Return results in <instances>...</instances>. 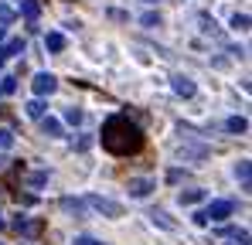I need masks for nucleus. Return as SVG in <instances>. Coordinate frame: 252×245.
Wrapping results in <instances>:
<instances>
[{
	"label": "nucleus",
	"mask_w": 252,
	"mask_h": 245,
	"mask_svg": "<svg viewBox=\"0 0 252 245\" xmlns=\"http://www.w3.org/2000/svg\"><path fill=\"white\" fill-rule=\"evenodd\" d=\"M21 14L34 24V21L41 17V0H21Z\"/></svg>",
	"instance_id": "obj_10"
},
{
	"label": "nucleus",
	"mask_w": 252,
	"mask_h": 245,
	"mask_svg": "<svg viewBox=\"0 0 252 245\" xmlns=\"http://www.w3.org/2000/svg\"><path fill=\"white\" fill-rule=\"evenodd\" d=\"M205 201V191L191 187V191H181V204H201Z\"/></svg>",
	"instance_id": "obj_15"
},
{
	"label": "nucleus",
	"mask_w": 252,
	"mask_h": 245,
	"mask_svg": "<svg viewBox=\"0 0 252 245\" xmlns=\"http://www.w3.org/2000/svg\"><path fill=\"white\" fill-rule=\"evenodd\" d=\"M48 184V170H38V174H31V187H44Z\"/></svg>",
	"instance_id": "obj_23"
},
{
	"label": "nucleus",
	"mask_w": 252,
	"mask_h": 245,
	"mask_svg": "<svg viewBox=\"0 0 252 245\" xmlns=\"http://www.w3.org/2000/svg\"><path fill=\"white\" fill-rule=\"evenodd\" d=\"M126 191H129L133 198H147V194L154 191V181H147V177H129V181H126Z\"/></svg>",
	"instance_id": "obj_6"
},
{
	"label": "nucleus",
	"mask_w": 252,
	"mask_h": 245,
	"mask_svg": "<svg viewBox=\"0 0 252 245\" xmlns=\"http://www.w3.org/2000/svg\"><path fill=\"white\" fill-rule=\"evenodd\" d=\"M102 147L116 157H129L143 147V129L129 122V116H109L102 122Z\"/></svg>",
	"instance_id": "obj_1"
},
{
	"label": "nucleus",
	"mask_w": 252,
	"mask_h": 245,
	"mask_svg": "<svg viewBox=\"0 0 252 245\" xmlns=\"http://www.w3.org/2000/svg\"><path fill=\"white\" fill-rule=\"evenodd\" d=\"M89 147H92V136H79L75 140V150H89Z\"/></svg>",
	"instance_id": "obj_25"
},
{
	"label": "nucleus",
	"mask_w": 252,
	"mask_h": 245,
	"mask_svg": "<svg viewBox=\"0 0 252 245\" xmlns=\"http://www.w3.org/2000/svg\"><path fill=\"white\" fill-rule=\"evenodd\" d=\"M65 120L72 122V126H79L82 122V109H65Z\"/></svg>",
	"instance_id": "obj_24"
},
{
	"label": "nucleus",
	"mask_w": 252,
	"mask_h": 245,
	"mask_svg": "<svg viewBox=\"0 0 252 245\" xmlns=\"http://www.w3.org/2000/svg\"><path fill=\"white\" fill-rule=\"evenodd\" d=\"M62 211L72 218H85V201L82 198H62Z\"/></svg>",
	"instance_id": "obj_7"
},
{
	"label": "nucleus",
	"mask_w": 252,
	"mask_h": 245,
	"mask_svg": "<svg viewBox=\"0 0 252 245\" xmlns=\"http://www.w3.org/2000/svg\"><path fill=\"white\" fill-rule=\"evenodd\" d=\"M14 147V129H0V150H10Z\"/></svg>",
	"instance_id": "obj_22"
},
{
	"label": "nucleus",
	"mask_w": 252,
	"mask_h": 245,
	"mask_svg": "<svg viewBox=\"0 0 252 245\" xmlns=\"http://www.w3.org/2000/svg\"><path fill=\"white\" fill-rule=\"evenodd\" d=\"M10 228L21 235V239H38L44 228V221H38V218H28V214H17L14 221H10Z\"/></svg>",
	"instance_id": "obj_3"
},
{
	"label": "nucleus",
	"mask_w": 252,
	"mask_h": 245,
	"mask_svg": "<svg viewBox=\"0 0 252 245\" xmlns=\"http://www.w3.org/2000/svg\"><path fill=\"white\" fill-rule=\"evenodd\" d=\"M72 245H106V242H99V239H89V235H82V239H75Z\"/></svg>",
	"instance_id": "obj_26"
},
{
	"label": "nucleus",
	"mask_w": 252,
	"mask_h": 245,
	"mask_svg": "<svg viewBox=\"0 0 252 245\" xmlns=\"http://www.w3.org/2000/svg\"><path fill=\"white\" fill-rule=\"evenodd\" d=\"M41 133L44 136H62V122L51 120V116H41Z\"/></svg>",
	"instance_id": "obj_13"
},
{
	"label": "nucleus",
	"mask_w": 252,
	"mask_h": 245,
	"mask_svg": "<svg viewBox=\"0 0 252 245\" xmlns=\"http://www.w3.org/2000/svg\"><path fill=\"white\" fill-rule=\"evenodd\" d=\"M85 208H92V211H99L106 218H123V204L113 201V198H102V194H89L85 198Z\"/></svg>",
	"instance_id": "obj_2"
},
{
	"label": "nucleus",
	"mask_w": 252,
	"mask_h": 245,
	"mask_svg": "<svg viewBox=\"0 0 252 245\" xmlns=\"http://www.w3.org/2000/svg\"><path fill=\"white\" fill-rule=\"evenodd\" d=\"M174 92H177V95H184V99H191V95H194V82L188 79V75H174Z\"/></svg>",
	"instance_id": "obj_9"
},
{
	"label": "nucleus",
	"mask_w": 252,
	"mask_h": 245,
	"mask_svg": "<svg viewBox=\"0 0 252 245\" xmlns=\"http://www.w3.org/2000/svg\"><path fill=\"white\" fill-rule=\"evenodd\" d=\"M225 129H228V133H246V129H249V120H246V116H232V120L225 122Z\"/></svg>",
	"instance_id": "obj_14"
},
{
	"label": "nucleus",
	"mask_w": 252,
	"mask_h": 245,
	"mask_svg": "<svg viewBox=\"0 0 252 245\" xmlns=\"http://www.w3.org/2000/svg\"><path fill=\"white\" fill-rule=\"evenodd\" d=\"M232 28L235 31H249V14H235L232 17Z\"/></svg>",
	"instance_id": "obj_21"
},
{
	"label": "nucleus",
	"mask_w": 252,
	"mask_h": 245,
	"mask_svg": "<svg viewBox=\"0 0 252 245\" xmlns=\"http://www.w3.org/2000/svg\"><path fill=\"white\" fill-rule=\"evenodd\" d=\"M150 218H154V225H160V228H167V232H174L177 225L167 218V211H150Z\"/></svg>",
	"instance_id": "obj_17"
},
{
	"label": "nucleus",
	"mask_w": 252,
	"mask_h": 245,
	"mask_svg": "<svg viewBox=\"0 0 252 245\" xmlns=\"http://www.w3.org/2000/svg\"><path fill=\"white\" fill-rule=\"evenodd\" d=\"M3 228H7V221H3V214H0V232H3Z\"/></svg>",
	"instance_id": "obj_27"
},
{
	"label": "nucleus",
	"mask_w": 252,
	"mask_h": 245,
	"mask_svg": "<svg viewBox=\"0 0 252 245\" xmlns=\"http://www.w3.org/2000/svg\"><path fill=\"white\" fill-rule=\"evenodd\" d=\"M232 211H235V201H211L208 208L201 211V218H205V225H208V221H225Z\"/></svg>",
	"instance_id": "obj_4"
},
{
	"label": "nucleus",
	"mask_w": 252,
	"mask_h": 245,
	"mask_svg": "<svg viewBox=\"0 0 252 245\" xmlns=\"http://www.w3.org/2000/svg\"><path fill=\"white\" fill-rule=\"evenodd\" d=\"M10 92H17V79L14 75H3L0 79V95H10Z\"/></svg>",
	"instance_id": "obj_18"
},
{
	"label": "nucleus",
	"mask_w": 252,
	"mask_h": 245,
	"mask_svg": "<svg viewBox=\"0 0 252 245\" xmlns=\"http://www.w3.org/2000/svg\"><path fill=\"white\" fill-rule=\"evenodd\" d=\"M147 3H154V0H147Z\"/></svg>",
	"instance_id": "obj_31"
},
{
	"label": "nucleus",
	"mask_w": 252,
	"mask_h": 245,
	"mask_svg": "<svg viewBox=\"0 0 252 245\" xmlns=\"http://www.w3.org/2000/svg\"><path fill=\"white\" fill-rule=\"evenodd\" d=\"M24 113H28L31 120H41V116H44V102H41V99H31V102L24 106Z\"/></svg>",
	"instance_id": "obj_16"
},
{
	"label": "nucleus",
	"mask_w": 252,
	"mask_h": 245,
	"mask_svg": "<svg viewBox=\"0 0 252 245\" xmlns=\"http://www.w3.org/2000/svg\"><path fill=\"white\" fill-rule=\"evenodd\" d=\"M14 17H17V10L7 7V3H0V24H14Z\"/></svg>",
	"instance_id": "obj_20"
},
{
	"label": "nucleus",
	"mask_w": 252,
	"mask_h": 245,
	"mask_svg": "<svg viewBox=\"0 0 252 245\" xmlns=\"http://www.w3.org/2000/svg\"><path fill=\"white\" fill-rule=\"evenodd\" d=\"M218 245H228V242H218Z\"/></svg>",
	"instance_id": "obj_30"
},
{
	"label": "nucleus",
	"mask_w": 252,
	"mask_h": 245,
	"mask_svg": "<svg viewBox=\"0 0 252 245\" xmlns=\"http://www.w3.org/2000/svg\"><path fill=\"white\" fill-rule=\"evenodd\" d=\"M65 44H68V41H65V34H58V31L44 34V48H48V51H55V55H58V51H65Z\"/></svg>",
	"instance_id": "obj_11"
},
{
	"label": "nucleus",
	"mask_w": 252,
	"mask_h": 245,
	"mask_svg": "<svg viewBox=\"0 0 252 245\" xmlns=\"http://www.w3.org/2000/svg\"><path fill=\"white\" fill-rule=\"evenodd\" d=\"M24 48H28L24 38H10L3 48H0V58H17V55H24Z\"/></svg>",
	"instance_id": "obj_8"
},
{
	"label": "nucleus",
	"mask_w": 252,
	"mask_h": 245,
	"mask_svg": "<svg viewBox=\"0 0 252 245\" xmlns=\"http://www.w3.org/2000/svg\"><path fill=\"white\" fill-rule=\"evenodd\" d=\"M235 177H239V181H242V187H246V191H249V177H252V163H249V160H239V163H235Z\"/></svg>",
	"instance_id": "obj_12"
},
{
	"label": "nucleus",
	"mask_w": 252,
	"mask_h": 245,
	"mask_svg": "<svg viewBox=\"0 0 252 245\" xmlns=\"http://www.w3.org/2000/svg\"><path fill=\"white\" fill-rule=\"evenodd\" d=\"M3 116H7V109H3V106H0V120H3Z\"/></svg>",
	"instance_id": "obj_28"
},
{
	"label": "nucleus",
	"mask_w": 252,
	"mask_h": 245,
	"mask_svg": "<svg viewBox=\"0 0 252 245\" xmlns=\"http://www.w3.org/2000/svg\"><path fill=\"white\" fill-rule=\"evenodd\" d=\"M0 68H3V58H0Z\"/></svg>",
	"instance_id": "obj_29"
},
{
	"label": "nucleus",
	"mask_w": 252,
	"mask_h": 245,
	"mask_svg": "<svg viewBox=\"0 0 252 245\" xmlns=\"http://www.w3.org/2000/svg\"><path fill=\"white\" fill-rule=\"evenodd\" d=\"M31 89H34V95H38V99H44V95H51V92L58 89V79H55L51 72H38L34 82H31Z\"/></svg>",
	"instance_id": "obj_5"
},
{
	"label": "nucleus",
	"mask_w": 252,
	"mask_h": 245,
	"mask_svg": "<svg viewBox=\"0 0 252 245\" xmlns=\"http://www.w3.org/2000/svg\"><path fill=\"white\" fill-rule=\"evenodd\" d=\"M140 24H143V28H160V14H157V10H147V14L140 17Z\"/></svg>",
	"instance_id": "obj_19"
}]
</instances>
